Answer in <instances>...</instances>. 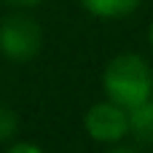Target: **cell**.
Masks as SVG:
<instances>
[{
    "mask_svg": "<svg viewBox=\"0 0 153 153\" xmlns=\"http://www.w3.org/2000/svg\"><path fill=\"white\" fill-rule=\"evenodd\" d=\"M129 132H134L140 140H153V97L129 110Z\"/></svg>",
    "mask_w": 153,
    "mask_h": 153,
    "instance_id": "5",
    "label": "cell"
},
{
    "mask_svg": "<svg viewBox=\"0 0 153 153\" xmlns=\"http://www.w3.org/2000/svg\"><path fill=\"white\" fill-rule=\"evenodd\" d=\"M102 86L110 102L121 105L124 110H132L153 97V70L137 54H118L108 62Z\"/></svg>",
    "mask_w": 153,
    "mask_h": 153,
    "instance_id": "1",
    "label": "cell"
},
{
    "mask_svg": "<svg viewBox=\"0 0 153 153\" xmlns=\"http://www.w3.org/2000/svg\"><path fill=\"white\" fill-rule=\"evenodd\" d=\"M16 132V116L13 110H8L5 105H0V143H5L8 137H13Z\"/></svg>",
    "mask_w": 153,
    "mask_h": 153,
    "instance_id": "6",
    "label": "cell"
},
{
    "mask_svg": "<svg viewBox=\"0 0 153 153\" xmlns=\"http://www.w3.org/2000/svg\"><path fill=\"white\" fill-rule=\"evenodd\" d=\"M83 8L94 16H102V19H121V16H129L140 0H81Z\"/></svg>",
    "mask_w": 153,
    "mask_h": 153,
    "instance_id": "4",
    "label": "cell"
},
{
    "mask_svg": "<svg viewBox=\"0 0 153 153\" xmlns=\"http://www.w3.org/2000/svg\"><path fill=\"white\" fill-rule=\"evenodd\" d=\"M113 153H134V151H126V148H121V151H113Z\"/></svg>",
    "mask_w": 153,
    "mask_h": 153,
    "instance_id": "10",
    "label": "cell"
},
{
    "mask_svg": "<svg viewBox=\"0 0 153 153\" xmlns=\"http://www.w3.org/2000/svg\"><path fill=\"white\" fill-rule=\"evenodd\" d=\"M8 3H13V5H35L40 0H8Z\"/></svg>",
    "mask_w": 153,
    "mask_h": 153,
    "instance_id": "8",
    "label": "cell"
},
{
    "mask_svg": "<svg viewBox=\"0 0 153 153\" xmlns=\"http://www.w3.org/2000/svg\"><path fill=\"white\" fill-rule=\"evenodd\" d=\"M86 132L97 143H118L129 132V110L116 102H100L86 113Z\"/></svg>",
    "mask_w": 153,
    "mask_h": 153,
    "instance_id": "3",
    "label": "cell"
},
{
    "mask_svg": "<svg viewBox=\"0 0 153 153\" xmlns=\"http://www.w3.org/2000/svg\"><path fill=\"white\" fill-rule=\"evenodd\" d=\"M148 43H151V48H153V22H151V30H148Z\"/></svg>",
    "mask_w": 153,
    "mask_h": 153,
    "instance_id": "9",
    "label": "cell"
},
{
    "mask_svg": "<svg viewBox=\"0 0 153 153\" xmlns=\"http://www.w3.org/2000/svg\"><path fill=\"white\" fill-rule=\"evenodd\" d=\"M40 43H43L40 24L27 13H13L0 24V48L8 59L16 62L32 59L40 51Z\"/></svg>",
    "mask_w": 153,
    "mask_h": 153,
    "instance_id": "2",
    "label": "cell"
},
{
    "mask_svg": "<svg viewBox=\"0 0 153 153\" xmlns=\"http://www.w3.org/2000/svg\"><path fill=\"white\" fill-rule=\"evenodd\" d=\"M8 153H43V151L35 148V145H30V143H19V145H13Z\"/></svg>",
    "mask_w": 153,
    "mask_h": 153,
    "instance_id": "7",
    "label": "cell"
}]
</instances>
